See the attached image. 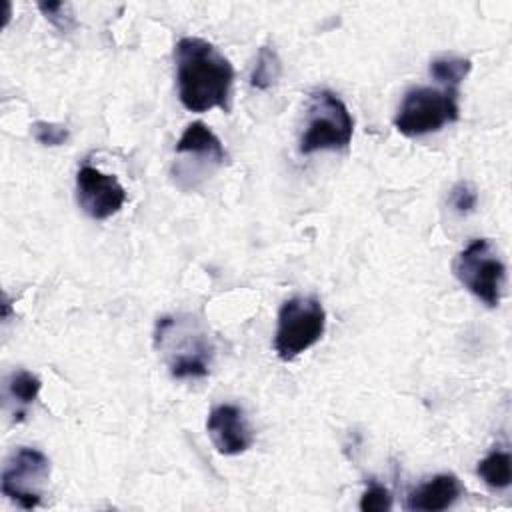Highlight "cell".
<instances>
[{"label":"cell","instance_id":"cell-1","mask_svg":"<svg viewBox=\"0 0 512 512\" xmlns=\"http://www.w3.org/2000/svg\"><path fill=\"white\" fill-rule=\"evenodd\" d=\"M176 84L182 106L190 112L228 110L234 68L208 40L184 36L174 46Z\"/></svg>","mask_w":512,"mask_h":512},{"label":"cell","instance_id":"cell-2","mask_svg":"<svg viewBox=\"0 0 512 512\" xmlns=\"http://www.w3.org/2000/svg\"><path fill=\"white\" fill-rule=\"evenodd\" d=\"M154 346L172 378H204L214 358L208 330L192 316H162L156 322Z\"/></svg>","mask_w":512,"mask_h":512},{"label":"cell","instance_id":"cell-3","mask_svg":"<svg viewBox=\"0 0 512 512\" xmlns=\"http://www.w3.org/2000/svg\"><path fill=\"white\" fill-rule=\"evenodd\" d=\"M460 116L456 88L416 86L404 94L402 104L394 116V126L408 138L438 132Z\"/></svg>","mask_w":512,"mask_h":512},{"label":"cell","instance_id":"cell-4","mask_svg":"<svg viewBox=\"0 0 512 512\" xmlns=\"http://www.w3.org/2000/svg\"><path fill=\"white\" fill-rule=\"evenodd\" d=\"M354 120L346 104L330 90H318L310 96L306 128L300 136V154L320 150H342L350 144Z\"/></svg>","mask_w":512,"mask_h":512},{"label":"cell","instance_id":"cell-5","mask_svg":"<svg viewBox=\"0 0 512 512\" xmlns=\"http://www.w3.org/2000/svg\"><path fill=\"white\" fill-rule=\"evenodd\" d=\"M326 330V310L316 296H294L280 306L274 350L290 362L312 348Z\"/></svg>","mask_w":512,"mask_h":512},{"label":"cell","instance_id":"cell-6","mask_svg":"<svg viewBox=\"0 0 512 512\" xmlns=\"http://www.w3.org/2000/svg\"><path fill=\"white\" fill-rule=\"evenodd\" d=\"M452 270L458 282L486 306L494 308L500 304L506 284V266L488 238L472 240L456 256Z\"/></svg>","mask_w":512,"mask_h":512},{"label":"cell","instance_id":"cell-7","mask_svg":"<svg viewBox=\"0 0 512 512\" xmlns=\"http://www.w3.org/2000/svg\"><path fill=\"white\" fill-rule=\"evenodd\" d=\"M50 478V460L36 448L22 446L10 454L4 464L0 490L24 510H32L42 502L44 486Z\"/></svg>","mask_w":512,"mask_h":512},{"label":"cell","instance_id":"cell-8","mask_svg":"<svg viewBox=\"0 0 512 512\" xmlns=\"http://www.w3.org/2000/svg\"><path fill=\"white\" fill-rule=\"evenodd\" d=\"M76 200L92 220H106L120 212L126 202V190L116 176L84 164L76 174Z\"/></svg>","mask_w":512,"mask_h":512},{"label":"cell","instance_id":"cell-9","mask_svg":"<svg viewBox=\"0 0 512 512\" xmlns=\"http://www.w3.org/2000/svg\"><path fill=\"white\" fill-rule=\"evenodd\" d=\"M206 430L214 448L224 456L242 454L254 442V434L244 416V410L234 404L214 406L208 414Z\"/></svg>","mask_w":512,"mask_h":512},{"label":"cell","instance_id":"cell-10","mask_svg":"<svg viewBox=\"0 0 512 512\" xmlns=\"http://www.w3.org/2000/svg\"><path fill=\"white\" fill-rule=\"evenodd\" d=\"M462 496V484L454 474H436L406 496V508L418 512H438L450 508Z\"/></svg>","mask_w":512,"mask_h":512},{"label":"cell","instance_id":"cell-11","mask_svg":"<svg viewBox=\"0 0 512 512\" xmlns=\"http://www.w3.org/2000/svg\"><path fill=\"white\" fill-rule=\"evenodd\" d=\"M176 154L194 156L196 162L206 168H216L226 160V150L220 138L204 122H192L186 126L176 144Z\"/></svg>","mask_w":512,"mask_h":512},{"label":"cell","instance_id":"cell-12","mask_svg":"<svg viewBox=\"0 0 512 512\" xmlns=\"http://www.w3.org/2000/svg\"><path fill=\"white\" fill-rule=\"evenodd\" d=\"M40 378L28 370H14L6 380V396L16 404V420L26 414V408L40 392Z\"/></svg>","mask_w":512,"mask_h":512},{"label":"cell","instance_id":"cell-13","mask_svg":"<svg viewBox=\"0 0 512 512\" xmlns=\"http://www.w3.org/2000/svg\"><path fill=\"white\" fill-rule=\"evenodd\" d=\"M482 482L494 490H506L512 484V460L506 450L494 448L478 462L476 468Z\"/></svg>","mask_w":512,"mask_h":512},{"label":"cell","instance_id":"cell-14","mask_svg":"<svg viewBox=\"0 0 512 512\" xmlns=\"http://www.w3.org/2000/svg\"><path fill=\"white\" fill-rule=\"evenodd\" d=\"M282 74V62L274 48L262 46L256 54V62L250 72V84L256 90H268L272 88Z\"/></svg>","mask_w":512,"mask_h":512},{"label":"cell","instance_id":"cell-15","mask_svg":"<svg viewBox=\"0 0 512 512\" xmlns=\"http://www.w3.org/2000/svg\"><path fill=\"white\" fill-rule=\"evenodd\" d=\"M470 72V60L458 58V56H442L430 62V74L438 82L444 84V88H456Z\"/></svg>","mask_w":512,"mask_h":512},{"label":"cell","instance_id":"cell-16","mask_svg":"<svg viewBox=\"0 0 512 512\" xmlns=\"http://www.w3.org/2000/svg\"><path fill=\"white\" fill-rule=\"evenodd\" d=\"M32 136L42 146H62V144L68 142L70 132L64 124L38 120V122L32 124Z\"/></svg>","mask_w":512,"mask_h":512},{"label":"cell","instance_id":"cell-17","mask_svg":"<svg viewBox=\"0 0 512 512\" xmlns=\"http://www.w3.org/2000/svg\"><path fill=\"white\" fill-rule=\"evenodd\" d=\"M392 508V496L386 486L378 482H370L360 498L362 512H388Z\"/></svg>","mask_w":512,"mask_h":512},{"label":"cell","instance_id":"cell-18","mask_svg":"<svg viewBox=\"0 0 512 512\" xmlns=\"http://www.w3.org/2000/svg\"><path fill=\"white\" fill-rule=\"evenodd\" d=\"M448 202L454 208V212H458L460 216L474 212L476 204H478V192L470 182H458L452 186L450 194H448Z\"/></svg>","mask_w":512,"mask_h":512},{"label":"cell","instance_id":"cell-19","mask_svg":"<svg viewBox=\"0 0 512 512\" xmlns=\"http://www.w3.org/2000/svg\"><path fill=\"white\" fill-rule=\"evenodd\" d=\"M38 8L44 12V16L58 26L60 30H70L74 26V18L72 16H62V12L68 10V6L64 2H48V4H38Z\"/></svg>","mask_w":512,"mask_h":512}]
</instances>
